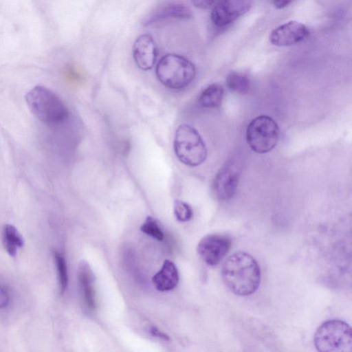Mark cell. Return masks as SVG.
<instances>
[{
    "instance_id": "1",
    "label": "cell",
    "mask_w": 352,
    "mask_h": 352,
    "mask_svg": "<svg viewBox=\"0 0 352 352\" xmlns=\"http://www.w3.org/2000/svg\"><path fill=\"white\" fill-rule=\"evenodd\" d=\"M222 279L234 294L246 296L254 293L261 282V270L250 254L238 252L230 256L221 270Z\"/></svg>"
},
{
    "instance_id": "2",
    "label": "cell",
    "mask_w": 352,
    "mask_h": 352,
    "mask_svg": "<svg viewBox=\"0 0 352 352\" xmlns=\"http://www.w3.org/2000/svg\"><path fill=\"white\" fill-rule=\"evenodd\" d=\"M25 101L32 114L46 125L58 126L69 118V110L64 101L47 87H34L26 94Z\"/></svg>"
},
{
    "instance_id": "3",
    "label": "cell",
    "mask_w": 352,
    "mask_h": 352,
    "mask_svg": "<svg viewBox=\"0 0 352 352\" xmlns=\"http://www.w3.org/2000/svg\"><path fill=\"white\" fill-rule=\"evenodd\" d=\"M155 74L165 87L180 89L187 87L195 78L196 69L188 59L176 54H167L158 61Z\"/></svg>"
},
{
    "instance_id": "4",
    "label": "cell",
    "mask_w": 352,
    "mask_h": 352,
    "mask_svg": "<svg viewBox=\"0 0 352 352\" xmlns=\"http://www.w3.org/2000/svg\"><path fill=\"white\" fill-rule=\"evenodd\" d=\"M173 148L178 160L191 167L200 165L207 157L206 146L201 136L197 129L187 124L177 128Z\"/></svg>"
},
{
    "instance_id": "5",
    "label": "cell",
    "mask_w": 352,
    "mask_h": 352,
    "mask_svg": "<svg viewBox=\"0 0 352 352\" xmlns=\"http://www.w3.org/2000/svg\"><path fill=\"white\" fill-rule=\"evenodd\" d=\"M314 342L318 352H352L351 329L341 320H327L316 330Z\"/></svg>"
},
{
    "instance_id": "6",
    "label": "cell",
    "mask_w": 352,
    "mask_h": 352,
    "mask_svg": "<svg viewBox=\"0 0 352 352\" xmlns=\"http://www.w3.org/2000/svg\"><path fill=\"white\" fill-rule=\"evenodd\" d=\"M280 130L271 117L261 115L254 118L248 125L245 138L250 148L257 153L271 151L276 145Z\"/></svg>"
},
{
    "instance_id": "7",
    "label": "cell",
    "mask_w": 352,
    "mask_h": 352,
    "mask_svg": "<svg viewBox=\"0 0 352 352\" xmlns=\"http://www.w3.org/2000/svg\"><path fill=\"white\" fill-rule=\"evenodd\" d=\"M241 173L239 160L227 161L216 174L212 184V193L219 201H228L235 195Z\"/></svg>"
},
{
    "instance_id": "8",
    "label": "cell",
    "mask_w": 352,
    "mask_h": 352,
    "mask_svg": "<svg viewBox=\"0 0 352 352\" xmlns=\"http://www.w3.org/2000/svg\"><path fill=\"white\" fill-rule=\"evenodd\" d=\"M231 246L232 241L229 236L210 234L199 241L197 252L205 263L210 266H216L227 255Z\"/></svg>"
},
{
    "instance_id": "9",
    "label": "cell",
    "mask_w": 352,
    "mask_h": 352,
    "mask_svg": "<svg viewBox=\"0 0 352 352\" xmlns=\"http://www.w3.org/2000/svg\"><path fill=\"white\" fill-rule=\"evenodd\" d=\"M251 2L243 0H225L216 1L210 13L212 23L217 27H224L236 21L246 13Z\"/></svg>"
},
{
    "instance_id": "10",
    "label": "cell",
    "mask_w": 352,
    "mask_h": 352,
    "mask_svg": "<svg viewBox=\"0 0 352 352\" xmlns=\"http://www.w3.org/2000/svg\"><path fill=\"white\" fill-rule=\"evenodd\" d=\"M309 34V31L306 25L296 21H290L274 29L269 38L274 45L285 47L304 41Z\"/></svg>"
},
{
    "instance_id": "11",
    "label": "cell",
    "mask_w": 352,
    "mask_h": 352,
    "mask_svg": "<svg viewBox=\"0 0 352 352\" xmlns=\"http://www.w3.org/2000/svg\"><path fill=\"white\" fill-rule=\"evenodd\" d=\"M157 56L156 44L150 34H142L133 46V56L137 66L142 70H149L155 65Z\"/></svg>"
},
{
    "instance_id": "12",
    "label": "cell",
    "mask_w": 352,
    "mask_h": 352,
    "mask_svg": "<svg viewBox=\"0 0 352 352\" xmlns=\"http://www.w3.org/2000/svg\"><path fill=\"white\" fill-rule=\"evenodd\" d=\"M78 276L84 305L88 311H93L96 307L94 276L87 262H80L78 267Z\"/></svg>"
},
{
    "instance_id": "13",
    "label": "cell",
    "mask_w": 352,
    "mask_h": 352,
    "mask_svg": "<svg viewBox=\"0 0 352 352\" xmlns=\"http://www.w3.org/2000/svg\"><path fill=\"white\" fill-rule=\"evenodd\" d=\"M179 279V272L175 265L166 260L161 269L153 276L152 281L158 291L168 292L177 285Z\"/></svg>"
},
{
    "instance_id": "14",
    "label": "cell",
    "mask_w": 352,
    "mask_h": 352,
    "mask_svg": "<svg viewBox=\"0 0 352 352\" xmlns=\"http://www.w3.org/2000/svg\"><path fill=\"white\" fill-rule=\"evenodd\" d=\"M191 10L185 4L180 3H168L158 8L151 15L148 21H153L170 19H189L192 16Z\"/></svg>"
},
{
    "instance_id": "15",
    "label": "cell",
    "mask_w": 352,
    "mask_h": 352,
    "mask_svg": "<svg viewBox=\"0 0 352 352\" xmlns=\"http://www.w3.org/2000/svg\"><path fill=\"white\" fill-rule=\"evenodd\" d=\"M223 98V88L217 83L206 87L200 94L198 102L204 108H217L221 104Z\"/></svg>"
},
{
    "instance_id": "16",
    "label": "cell",
    "mask_w": 352,
    "mask_h": 352,
    "mask_svg": "<svg viewBox=\"0 0 352 352\" xmlns=\"http://www.w3.org/2000/svg\"><path fill=\"white\" fill-rule=\"evenodd\" d=\"M3 244L5 250L11 256H15L17 249L23 245V239L17 229L12 225L6 224L2 232Z\"/></svg>"
},
{
    "instance_id": "17",
    "label": "cell",
    "mask_w": 352,
    "mask_h": 352,
    "mask_svg": "<svg viewBox=\"0 0 352 352\" xmlns=\"http://www.w3.org/2000/svg\"><path fill=\"white\" fill-rule=\"evenodd\" d=\"M226 85L230 91L245 94L250 89V81L245 74L238 72H232L226 78Z\"/></svg>"
},
{
    "instance_id": "18",
    "label": "cell",
    "mask_w": 352,
    "mask_h": 352,
    "mask_svg": "<svg viewBox=\"0 0 352 352\" xmlns=\"http://www.w3.org/2000/svg\"><path fill=\"white\" fill-rule=\"evenodd\" d=\"M53 256L56 266L60 291L63 294L68 283L67 263L64 256L58 252L54 251Z\"/></svg>"
},
{
    "instance_id": "19",
    "label": "cell",
    "mask_w": 352,
    "mask_h": 352,
    "mask_svg": "<svg viewBox=\"0 0 352 352\" xmlns=\"http://www.w3.org/2000/svg\"><path fill=\"white\" fill-rule=\"evenodd\" d=\"M140 230L157 241H162L164 232L157 221L152 217H147L140 226Z\"/></svg>"
},
{
    "instance_id": "20",
    "label": "cell",
    "mask_w": 352,
    "mask_h": 352,
    "mask_svg": "<svg viewBox=\"0 0 352 352\" xmlns=\"http://www.w3.org/2000/svg\"><path fill=\"white\" fill-rule=\"evenodd\" d=\"M174 214L179 222H186L192 217V210L189 204L181 201L176 200L173 204Z\"/></svg>"
},
{
    "instance_id": "21",
    "label": "cell",
    "mask_w": 352,
    "mask_h": 352,
    "mask_svg": "<svg viewBox=\"0 0 352 352\" xmlns=\"http://www.w3.org/2000/svg\"><path fill=\"white\" fill-rule=\"evenodd\" d=\"M10 301V296L7 290L0 285V309L8 306Z\"/></svg>"
},
{
    "instance_id": "22",
    "label": "cell",
    "mask_w": 352,
    "mask_h": 352,
    "mask_svg": "<svg viewBox=\"0 0 352 352\" xmlns=\"http://www.w3.org/2000/svg\"><path fill=\"white\" fill-rule=\"evenodd\" d=\"M216 1H192V3L199 8L207 9L212 8L214 5Z\"/></svg>"
},
{
    "instance_id": "23",
    "label": "cell",
    "mask_w": 352,
    "mask_h": 352,
    "mask_svg": "<svg viewBox=\"0 0 352 352\" xmlns=\"http://www.w3.org/2000/svg\"><path fill=\"white\" fill-rule=\"evenodd\" d=\"M150 332L153 336L157 337L164 340L168 341L170 340V338L168 337V336H167L164 333L162 332L160 330H159L157 328H156L155 327H152L151 328Z\"/></svg>"
},
{
    "instance_id": "24",
    "label": "cell",
    "mask_w": 352,
    "mask_h": 352,
    "mask_svg": "<svg viewBox=\"0 0 352 352\" xmlns=\"http://www.w3.org/2000/svg\"><path fill=\"white\" fill-rule=\"evenodd\" d=\"M290 3H291V1H272V3L274 4V6L276 8H278V9H282L283 8H285Z\"/></svg>"
}]
</instances>
